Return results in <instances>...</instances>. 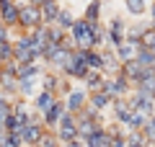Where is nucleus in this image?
<instances>
[{
	"label": "nucleus",
	"instance_id": "nucleus-1",
	"mask_svg": "<svg viewBox=\"0 0 155 147\" xmlns=\"http://www.w3.org/2000/svg\"><path fill=\"white\" fill-rule=\"evenodd\" d=\"M18 26H21L26 34H31V31H36V28H41V26H44L41 8H39V5H31V3L21 5V11H18Z\"/></svg>",
	"mask_w": 155,
	"mask_h": 147
},
{
	"label": "nucleus",
	"instance_id": "nucleus-2",
	"mask_svg": "<svg viewBox=\"0 0 155 147\" xmlns=\"http://www.w3.org/2000/svg\"><path fill=\"white\" fill-rule=\"evenodd\" d=\"M88 70H91V67H88V62H85V52H83V49H75L70 65H67L62 72H65V77H70V80H83Z\"/></svg>",
	"mask_w": 155,
	"mask_h": 147
},
{
	"label": "nucleus",
	"instance_id": "nucleus-3",
	"mask_svg": "<svg viewBox=\"0 0 155 147\" xmlns=\"http://www.w3.org/2000/svg\"><path fill=\"white\" fill-rule=\"evenodd\" d=\"M106 41H109L111 49H116L119 44L127 41V26H124L122 18H111V21H109V28H106Z\"/></svg>",
	"mask_w": 155,
	"mask_h": 147
},
{
	"label": "nucleus",
	"instance_id": "nucleus-4",
	"mask_svg": "<svg viewBox=\"0 0 155 147\" xmlns=\"http://www.w3.org/2000/svg\"><path fill=\"white\" fill-rule=\"evenodd\" d=\"M129 106H132L137 114H142V116H153V111H155L153 96H145V93H140V90L129 93Z\"/></svg>",
	"mask_w": 155,
	"mask_h": 147
},
{
	"label": "nucleus",
	"instance_id": "nucleus-5",
	"mask_svg": "<svg viewBox=\"0 0 155 147\" xmlns=\"http://www.w3.org/2000/svg\"><path fill=\"white\" fill-rule=\"evenodd\" d=\"M44 134H47V126L44 124H36V121H28V124L21 129V139H23L26 147H36Z\"/></svg>",
	"mask_w": 155,
	"mask_h": 147
},
{
	"label": "nucleus",
	"instance_id": "nucleus-6",
	"mask_svg": "<svg viewBox=\"0 0 155 147\" xmlns=\"http://www.w3.org/2000/svg\"><path fill=\"white\" fill-rule=\"evenodd\" d=\"M119 72H122V75L127 77V80L132 83V85H134V83H137V80H142V77L147 75L150 70H147V67H142L137 60H127V62H122V70H119Z\"/></svg>",
	"mask_w": 155,
	"mask_h": 147
},
{
	"label": "nucleus",
	"instance_id": "nucleus-7",
	"mask_svg": "<svg viewBox=\"0 0 155 147\" xmlns=\"http://www.w3.org/2000/svg\"><path fill=\"white\" fill-rule=\"evenodd\" d=\"M85 106H88V93H85V90H70V93H67L65 109L70 111V114H80Z\"/></svg>",
	"mask_w": 155,
	"mask_h": 147
},
{
	"label": "nucleus",
	"instance_id": "nucleus-8",
	"mask_svg": "<svg viewBox=\"0 0 155 147\" xmlns=\"http://www.w3.org/2000/svg\"><path fill=\"white\" fill-rule=\"evenodd\" d=\"M41 18H44V26H52V23H57V16H60L62 5L60 0H47V3H41Z\"/></svg>",
	"mask_w": 155,
	"mask_h": 147
},
{
	"label": "nucleus",
	"instance_id": "nucleus-9",
	"mask_svg": "<svg viewBox=\"0 0 155 147\" xmlns=\"http://www.w3.org/2000/svg\"><path fill=\"white\" fill-rule=\"evenodd\" d=\"M114 116L122 121L124 126H127L129 119L134 116V109L129 106V101H124V98H114Z\"/></svg>",
	"mask_w": 155,
	"mask_h": 147
},
{
	"label": "nucleus",
	"instance_id": "nucleus-10",
	"mask_svg": "<svg viewBox=\"0 0 155 147\" xmlns=\"http://www.w3.org/2000/svg\"><path fill=\"white\" fill-rule=\"evenodd\" d=\"M65 111H67V109H65V103L54 101V103H52V109H49V111H44V121H41V124H44V126H57Z\"/></svg>",
	"mask_w": 155,
	"mask_h": 147
},
{
	"label": "nucleus",
	"instance_id": "nucleus-11",
	"mask_svg": "<svg viewBox=\"0 0 155 147\" xmlns=\"http://www.w3.org/2000/svg\"><path fill=\"white\" fill-rule=\"evenodd\" d=\"M111 142H114V134L106 129H98L96 134H91L85 139V147H111Z\"/></svg>",
	"mask_w": 155,
	"mask_h": 147
},
{
	"label": "nucleus",
	"instance_id": "nucleus-12",
	"mask_svg": "<svg viewBox=\"0 0 155 147\" xmlns=\"http://www.w3.org/2000/svg\"><path fill=\"white\" fill-rule=\"evenodd\" d=\"M114 101L111 96H106L104 90H93V93H88V106L93 111H104V109H109V103Z\"/></svg>",
	"mask_w": 155,
	"mask_h": 147
},
{
	"label": "nucleus",
	"instance_id": "nucleus-13",
	"mask_svg": "<svg viewBox=\"0 0 155 147\" xmlns=\"http://www.w3.org/2000/svg\"><path fill=\"white\" fill-rule=\"evenodd\" d=\"M132 83L127 80V77L122 75V72H116V77H111V88H114V98H124V96H129L132 93Z\"/></svg>",
	"mask_w": 155,
	"mask_h": 147
},
{
	"label": "nucleus",
	"instance_id": "nucleus-14",
	"mask_svg": "<svg viewBox=\"0 0 155 147\" xmlns=\"http://www.w3.org/2000/svg\"><path fill=\"white\" fill-rule=\"evenodd\" d=\"M137 49H140V44L124 41V44H119V47H116V57H119L122 62H127V60H134V54H137Z\"/></svg>",
	"mask_w": 155,
	"mask_h": 147
},
{
	"label": "nucleus",
	"instance_id": "nucleus-15",
	"mask_svg": "<svg viewBox=\"0 0 155 147\" xmlns=\"http://www.w3.org/2000/svg\"><path fill=\"white\" fill-rule=\"evenodd\" d=\"M106 77L101 75V70H88L85 72V77H83V83L88 85V93H93V90H98L101 88V83H104Z\"/></svg>",
	"mask_w": 155,
	"mask_h": 147
},
{
	"label": "nucleus",
	"instance_id": "nucleus-16",
	"mask_svg": "<svg viewBox=\"0 0 155 147\" xmlns=\"http://www.w3.org/2000/svg\"><path fill=\"white\" fill-rule=\"evenodd\" d=\"M134 60H137L142 67H147V70H155V52H150V49L140 47L137 54H134Z\"/></svg>",
	"mask_w": 155,
	"mask_h": 147
},
{
	"label": "nucleus",
	"instance_id": "nucleus-17",
	"mask_svg": "<svg viewBox=\"0 0 155 147\" xmlns=\"http://www.w3.org/2000/svg\"><path fill=\"white\" fill-rule=\"evenodd\" d=\"M54 101H57V96H54V93L41 90V93L36 96V101H34V103H36V109L41 111V114H44V111H49V109H52V103H54Z\"/></svg>",
	"mask_w": 155,
	"mask_h": 147
},
{
	"label": "nucleus",
	"instance_id": "nucleus-18",
	"mask_svg": "<svg viewBox=\"0 0 155 147\" xmlns=\"http://www.w3.org/2000/svg\"><path fill=\"white\" fill-rule=\"evenodd\" d=\"M85 62H88L91 70H101V72H104V54H101V52L88 49V52H85Z\"/></svg>",
	"mask_w": 155,
	"mask_h": 147
},
{
	"label": "nucleus",
	"instance_id": "nucleus-19",
	"mask_svg": "<svg viewBox=\"0 0 155 147\" xmlns=\"http://www.w3.org/2000/svg\"><path fill=\"white\" fill-rule=\"evenodd\" d=\"M98 16H101V0H91L83 11V18L85 21H98Z\"/></svg>",
	"mask_w": 155,
	"mask_h": 147
},
{
	"label": "nucleus",
	"instance_id": "nucleus-20",
	"mask_svg": "<svg viewBox=\"0 0 155 147\" xmlns=\"http://www.w3.org/2000/svg\"><path fill=\"white\" fill-rule=\"evenodd\" d=\"M140 47L155 52V26H150V28H145V31H142V36H140Z\"/></svg>",
	"mask_w": 155,
	"mask_h": 147
},
{
	"label": "nucleus",
	"instance_id": "nucleus-21",
	"mask_svg": "<svg viewBox=\"0 0 155 147\" xmlns=\"http://www.w3.org/2000/svg\"><path fill=\"white\" fill-rule=\"evenodd\" d=\"M127 147H150V145H147V139H145L142 132L129 129V134H127Z\"/></svg>",
	"mask_w": 155,
	"mask_h": 147
},
{
	"label": "nucleus",
	"instance_id": "nucleus-22",
	"mask_svg": "<svg viewBox=\"0 0 155 147\" xmlns=\"http://www.w3.org/2000/svg\"><path fill=\"white\" fill-rule=\"evenodd\" d=\"M72 23H75V16H72V13L67 11V8H62V11H60V16H57V26H60V28H65V31H70V28H72Z\"/></svg>",
	"mask_w": 155,
	"mask_h": 147
},
{
	"label": "nucleus",
	"instance_id": "nucleus-23",
	"mask_svg": "<svg viewBox=\"0 0 155 147\" xmlns=\"http://www.w3.org/2000/svg\"><path fill=\"white\" fill-rule=\"evenodd\" d=\"M127 11L132 13V16H142V13L147 11V3H145V0H127Z\"/></svg>",
	"mask_w": 155,
	"mask_h": 147
},
{
	"label": "nucleus",
	"instance_id": "nucleus-24",
	"mask_svg": "<svg viewBox=\"0 0 155 147\" xmlns=\"http://www.w3.org/2000/svg\"><path fill=\"white\" fill-rule=\"evenodd\" d=\"M5 62H13V44L11 41L0 44V65H5Z\"/></svg>",
	"mask_w": 155,
	"mask_h": 147
},
{
	"label": "nucleus",
	"instance_id": "nucleus-25",
	"mask_svg": "<svg viewBox=\"0 0 155 147\" xmlns=\"http://www.w3.org/2000/svg\"><path fill=\"white\" fill-rule=\"evenodd\" d=\"M57 88H60V77H57V75H47V77H44V85H41V90L57 93Z\"/></svg>",
	"mask_w": 155,
	"mask_h": 147
},
{
	"label": "nucleus",
	"instance_id": "nucleus-26",
	"mask_svg": "<svg viewBox=\"0 0 155 147\" xmlns=\"http://www.w3.org/2000/svg\"><path fill=\"white\" fill-rule=\"evenodd\" d=\"M18 90H21V96H31V90H34V77H21V80H18Z\"/></svg>",
	"mask_w": 155,
	"mask_h": 147
},
{
	"label": "nucleus",
	"instance_id": "nucleus-27",
	"mask_svg": "<svg viewBox=\"0 0 155 147\" xmlns=\"http://www.w3.org/2000/svg\"><path fill=\"white\" fill-rule=\"evenodd\" d=\"M36 147H60V139H57V134H49V132H47Z\"/></svg>",
	"mask_w": 155,
	"mask_h": 147
},
{
	"label": "nucleus",
	"instance_id": "nucleus-28",
	"mask_svg": "<svg viewBox=\"0 0 155 147\" xmlns=\"http://www.w3.org/2000/svg\"><path fill=\"white\" fill-rule=\"evenodd\" d=\"M3 41H11V28L0 21V44H3Z\"/></svg>",
	"mask_w": 155,
	"mask_h": 147
},
{
	"label": "nucleus",
	"instance_id": "nucleus-29",
	"mask_svg": "<svg viewBox=\"0 0 155 147\" xmlns=\"http://www.w3.org/2000/svg\"><path fill=\"white\" fill-rule=\"evenodd\" d=\"M111 147H127V137H124V134H116L114 142H111Z\"/></svg>",
	"mask_w": 155,
	"mask_h": 147
},
{
	"label": "nucleus",
	"instance_id": "nucleus-30",
	"mask_svg": "<svg viewBox=\"0 0 155 147\" xmlns=\"http://www.w3.org/2000/svg\"><path fill=\"white\" fill-rule=\"evenodd\" d=\"M65 147H85V142H80V139H70V142H65Z\"/></svg>",
	"mask_w": 155,
	"mask_h": 147
},
{
	"label": "nucleus",
	"instance_id": "nucleus-31",
	"mask_svg": "<svg viewBox=\"0 0 155 147\" xmlns=\"http://www.w3.org/2000/svg\"><path fill=\"white\" fill-rule=\"evenodd\" d=\"M147 11H150V16H153V23H155V3H150V5H147Z\"/></svg>",
	"mask_w": 155,
	"mask_h": 147
},
{
	"label": "nucleus",
	"instance_id": "nucleus-32",
	"mask_svg": "<svg viewBox=\"0 0 155 147\" xmlns=\"http://www.w3.org/2000/svg\"><path fill=\"white\" fill-rule=\"evenodd\" d=\"M31 5H41V3H47V0H28Z\"/></svg>",
	"mask_w": 155,
	"mask_h": 147
},
{
	"label": "nucleus",
	"instance_id": "nucleus-33",
	"mask_svg": "<svg viewBox=\"0 0 155 147\" xmlns=\"http://www.w3.org/2000/svg\"><path fill=\"white\" fill-rule=\"evenodd\" d=\"M150 96H153V101H155V88H153V93H150Z\"/></svg>",
	"mask_w": 155,
	"mask_h": 147
},
{
	"label": "nucleus",
	"instance_id": "nucleus-34",
	"mask_svg": "<svg viewBox=\"0 0 155 147\" xmlns=\"http://www.w3.org/2000/svg\"><path fill=\"white\" fill-rule=\"evenodd\" d=\"M0 147H3V145H0Z\"/></svg>",
	"mask_w": 155,
	"mask_h": 147
}]
</instances>
